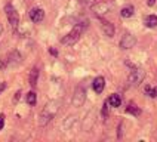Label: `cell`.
<instances>
[{"instance_id": "6da1fadb", "label": "cell", "mask_w": 157, "mask_h": 142, "mask_svg": "<svg viewBox=\"0 0 157 142\" xmlns=\"http://www.w3.org/2000/svg\"><path fill=\"white\" fill-rule=\"evenodd\" d=\"M59 105H61V102H59V101H51V102H48V105L44 106L43 111L40 113L39 124H40V126H46V124L49 123L53 117H55V114L58 113Z\"/></svg>"}, {"instance_id": "44dd1931", "label": "cell", "mask_w": 157, "mask_h": 142, "mask_svg": "<svg viewBox=\"0 0 157 142\" xmlns=\"http://www.w3.org/2000/svg\"><path fill=\"white\" fill-rule=\"evenodd\" d=\"M5 88H6V83H0V93L5 90Z\"/></svg>"}, {"instance_id": "277c9868", "label": "cell", "mask_w": 157, "mask_h": 142, "mask_svg": "<svg viewBox=\"0 0 157 142\" xmlns=\"http://www.w3.org/2000/svg\"><path fill=\"white\" fill-rule=\"evenodd\" d=\"M111 8H113V5L108 3V2H98V3H95V5H92L94 13L99 18H102L104 15H107V13L111 10Z\"/></svg>"}, {"instance_id": "4fadbf2b", "label": "cell", "mask_w": 157, "mask_h": 142, "mask_svg": "<svg viewBox=\"0 0 157 142\" xmlns=\"http://www.w3.org/2000/svg\"><path fill=\"white\" fill-rule=\"evenodd\" d=\"M133 12H135V9L132 5H128V6H124L122 9V12H120V17L122 18H131L133 15Z\"/></svg>"}, {"instance_id": "2e32d148", "label": "cell", "mask_w": 157, "mask_h": 142, "mask_svg": "<svg viewBox=\"0 0 157 142\" xmlns=\"http://www.w3.org/2000/svg\"><path fill=\"white\" fill-rule=\"evenodd\" d=\"M36 102H37V95H36V92H28V95H27V104L31 105V106H34Z\"/></svg>"}, {"instance_id": "7a4b0ae2", "label": "cell", "mask_w": 157, "mask_h": 142, "mask_svg": "<svg viewBox=\"0 0 157 142\" xmlns=\"http://www.w3.org/2000/svg\"><path fill=\"white\" fill-rule=\"evenodd\" d=\"M87 24L86 22H80V24H77V25H74V28L71 30L70 33L67 36H64L61 39V43L62 44H67V46H71V44L77 43L78 39L82 37V34H83V31L86 30Z\"/></svg>"}, {"instance_id": "8fae6325", "label": "cell", "mask_w": 157, "mask_h": 142, "mask_svg": "<svg viewBox=\"0 0 157 142\" xmlns=\"http://www.w3.org/2000/svg\"><path fill=\"white\" fill-rule=\"evenodd\" d=\"M107 102H108V105H110V106L117 108V106L122 105V98L119 96L117 93H114V95H110V98L107 99Z\"/></svg>"}, {"instance_id": "52a82bcc", "label": "cell", "mask_w": 157, "mask_h": 142, "mask_svg": "<svg viewBox=\"0 0 157 142\" xmlns=\"http://www.w3.org/2000/svg\"><path fill=\"white\" fill-rule=\"evenodd\" d=\"M136 44V39H135V36H132L131 33H124L122 37V40H120V47L122 49H131Z\"/></svg>"}, {"instance_id": "ba28073f", "label": "cell", "mask_w": 157, "mask_h": 142, "mask_svg": "<svg viewBox=\"0 0 157 142\" xmlns=\"http://www.w3.org/2000/svg\"><path fill=\"white\" fill-rule=\"evenodd\" d=\"M43 18H44V12H43V9H40V8H33L31 10H30V19L33 21V22H40V21H43Z\"/></svg>"}, {"instance_id": "3957f363", "label": "cell", "mask_w": 157, "mask_h": 142, "mask_svg": "<svg viewBox=\"0 0 157 142\" xmlns=\"http://www.w3.org/2000/svg\"><path fill=\"white\" fill-rule=\"evenodd\" d=\"M5 12H6V17L9 19V24L10 27L13 28V30H17L18 25H19V15H18V12L13 9V6L8 3L6 6H5Z\"/></svg>"}, {"instance_id": "9a60e30c", "label": "cell", "mask_w": 157, "mask_h": 142, "mask_svg": "<svg viewBox=\"0 0 157 142\" xmlns=\"http://www.w3.org/2000/svg\"><path fill=\"white\" fill-rule=\"evenodd\" d=\"M126 113H129V114L135 115V117H138L141 114V110L138 108L136 105H133V104H129V105L126 106Z\"/></svg>"}, {"instance_id": "ac0fdd59", "label": "cell", "mask_w": 157, "mask_h": 142, "mask_svg": "<svg viewBox=\"0 0 157 142\" xmlns=\"http://www.w3.org/2000/svg\"><path fill=\"white\" fill-rule=\"evenodd\" d=\"M3 126H5V114H0V130L3 129Z\"/></svg>"}, {"instance_id": "d6986e66", "label": "cell", "mask_w": 157, "mask_h": 142, "mask_svg": "<svg viewBox=\"0 0 157 142\" xmlns=\"http://www.w3.org/2000/svg\"><path fill=\"white\" fill-rule=\"evenodd\" d=\"M49 52H51V55H53V56H56V55H58V50H56V49H53V47L49 49Z\"/></svg>"}, {"instance_id": "5b68a950", "label": "cell", "mask_w": 157, "mask_h": 142, "mask_svg": "<svg viewBox=\"0 0 157 142\" xmlns=\"http://www.w3.org/2000/svg\"><path fill=\"white\" fill-rule=\"evenodd\" d=\"M145 77V71L141 70V68H135L131 71L129 77H128V83L131 86H138L140 83H142V80Z\"/></svg>"}, {"instance_id": "603a6c76", "label": "cell", "mask_w": 157, "mask_h": 142, "mask_svg": "<svg viewBox=\"0 0 157 142\" xmlns=\"http://www.w3.org/2000/svg\"><path fill=\"white\" fill-rule=\"evenodd\" d=\"M85 3H87V5H90V3H94V0H85Z\"/></svg>"}, {"instance_id": "7c38bea8", "label": "cell", "mask_w": 157, "mask_h": 142, "mask_svg": "<svg viewBox=\"0 0 157 142\" xmlns=\"http://www.w3.org/2000/svg\"><path fill=\"white\" fill-rule=\"evenodd\" d=\"M144 24H145V27H148V28H156L157 27V17L156 15H148V17H145Z\"/></svg>"}, {"instance_id": "cb8c5ba5", "label": "cell", "mask_w": 157, "mask_h": 142, "mask_svg": "<svg viewBox=\"0 0 157 142\" xmlns=\"http://www.w3.org/2000/svg\"><path fill=\"white\" fill-rule=\"evenodd\" d=\"M2 31H3V28H2V25H0V34H2Z\"/></svg>"}, {"instance_id": "5bb4252c", "label": "cell", "mask_w": 157, "mask_h": 142, "mask_svg": "<svg viewBox=\"0 0 157 142\" xmlns=\"http://www.w3.org/2000/svg\"><path fill=\"white\" fill-rule=\"evenodd\" d=\"M37 79H39V68L36 67V68H33L31 73H30V84H31L33 88L37 86Z\"/></svg>"}, {"instance_id": "9c48e42d", "label": "cell", "mask_w": 157, "mask_h": 142, "mask_svg": "<svg viewBox=\"0 0 157 142\" xmlns=\"http://www.w3.org/2000/svg\"><path fill=\"white\" fill-rule=\"evenodd\" d=\"M92 88H94V90H95V93H102V90H104L105 88V79L104 77H96L95 80H94V83H92Z\"/></svg>"}, {"instance_id": "ffe728a7", "label": "cell", "mask_w": 157, "mask_h": 142, "mask_svg": "<svg viewBox=\"0 0 157 142\" xmlns=\"http://www.w3.org/2000/svg\"><path fill=\"white\" fill-rule=\"evenodd\" d=\"M122 129H123V123H120L119 124V138H122Z\"/></svg>"}, {"instance_id": "30bf717a", "label": "cell", "mask_w": 157, "mask_h": 142, "mask_svg": "<svg viewBox=\"0 0 157 142\" xmlns=\"http://www.w3.org/2000/svg\"><path fill=\"white\" fill-rule=\"evenodd\" d=\"M101 27H102V31H104V34L107 37H113L114 33H116V28L111 22H108V21H104L102 19V22H101Z\"/></svg>"}, {"instance_id": "e0dca14e", "label": "cell", "mask_w": 157, "mask_h": 142, "mask_svg": "<svg viewBox=\"0 0 157 142\" xmlns=\"http://www.w3.org/2000/svg\"><path fill=\"white\" fill-rule=\"evenodd\" d=\"M145 93L151 98L157 96V88H151V86H145Z\"/></svg>"}, {"instance_id": "7402d4cb", "label": "cell", "mask_w": 157, "mask_h": 142, "mask_svg": "<svg viewBox=\"0 0 157 142\" xmlns=\"http://www.w3.org/2000/svg\"><path fill=\"white\" fill-rule=\"evenodd\" d=\"M154 3H156V0H147V5L148 6H154Z\"/></svg>"}, {"instance_id": "8992f818", "label": "cell", "mask_w": 157, "mask_h": 142, "mask_svg": "<svg viewBox=\"0 0 157 142\" xmlns=\"http://www.w3.org/2000/svg\"><path fill=\"white\" fill-rule=\"evenodd\" d=\"M85 101H86V90L82 88H77L74 90V95H73V99H71V102H73V105L74 106H82L85 104Z\"/></svg>"}]
</instances>
